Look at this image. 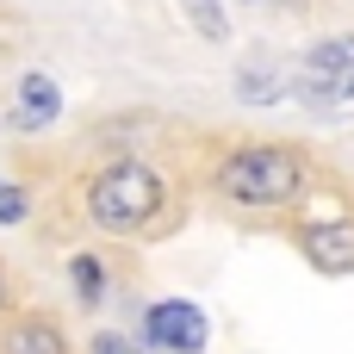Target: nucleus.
<instances>
[{"label": "nucleus", "mask_w": 354, "mask_h": 354, "mask_svg": "<svg viewBox=\"0 0 354 354\" xmlns=\"http://www.w3.org/2000/svg\"><path fill=\"white\" fill-rule=\"evenodd\" d=\"M174 6H180V19L193 25V37H205V44H224V37H230L224 0H174Z\"/></svg>", "instance_id": "nucleus-8"}, {"label": "nucleus", "mask_w": 354, "mask_h": 354, "mask_svg": "<svg viewBox=\"0 0 354 354\" xmlns=\"http://www.w3.org/2000/svg\"><path fill=\"white\" fill-rule=\"evenodd\" d=\"M299 255L317 274H354V218H311V224H299Z\"/></svg>", "instance_id": "nucleus-4"}, {"label": "nucleus", "mask_w": 354, "mask_h": 354, "mask_svg": "<svg viewBox=\"0 0 354 354\" xmlns=\"http://www.w3.org/2000/svg\"><path fill=\"white\" fill-rule=\"evenodd\" d=\"M6 305H12V280H6V268H0V317H6Z\"/></svg>", "instance_id": "nucleus-13"}, {"label": "nucleus", "mask_w": 354, "mask_h": 354, "mask_svg": "<svg viewBox=\"0 0 354 354\" xmlns=\"http://www.w3.org/2000/svg\"><path fill=\"white\" fill-rule=\"evenodd\" d=\"M25 212H31L25 187L19 180H0V224H25Z\"/></svg>", "instance_id": "nucleus-11"}, {"label": "nucleus", "mask_w": 354, "mask_h": 354, "mask_svg": "<svg viewBox=\"0 0 354 354\" xmlns=\"http://www.w3.org/2000/svg\"><path fill=\"white\" fill-rule=\"evenodd\" d=\"M212 187L243 212H274L311 187V156L299 143H236L230 156H218Z\"/></svg>", "instance_id": "nucleus-1"}, {"label": "nucleus", "mask_w": 354, "mask_h": 354, "mask_svg": "<svg viewBox=\"0 0 354 354\" xmlns=\"http://www.w3.org/2000/svg\"><path fill=\"white\" fill-rule=\"evenodd\" d=\"M348 68H354V31H342V37H324V44H311V50H305V75L336 81V75H348Z\"/></svg>", "instance_id": "nucleus-7"}, {"label": "nucleus", "mask_w": 354, "mask_h": 354, "mask_svg": "<svg viewBox=\"0 0 354 354\" xmlns=\"http://www.w3.org/2000/svg\"><path fill=\"white\" fill-rule=\"evenodd\" d=\"M0 354H68V336L44 311H25V317H12L0 330Z\"/></svg>", "instance_id": "nucleus-5"}, {"label": "nucleus", "mask_w": 354, "mask_h": 354, "mask_svg": "<svg viewBox=\"0 0 354 354\" xmlns=\"http://www.w3.org/2000/svg\"><path fill=\"white\" fill-rule=\"evenodd\" d=\"M68 280H75V299L93 311V305H106V268H100V255H75L68 261Z\"/></svg>", "instance_id": "nucleus-9"}, {"label": "nucleus", "mask_w": 354, "mask_h": 354, "mask_svg": "<svg viewBox=\"0 0 354 354\" xmlns=\"http://www.w3.org/2000/svg\"><path fill=\"white\" fill-rule=\"evenodd\" d=\"M56 112H62L56 81H50V75H37V68H25V75H19V131H44Z\"/></svg>", "instance_id": "nucleus-6"}, {"label": "nucleus", "mask_w": 354, "mask_h": 354, "mask_svg": "<svg viewBox=\"0 0 354 354\" xmlns=\"http://www.w3.org/2000/svg\"><path fill=\"white\" fill-rule=\"evenodd\" d=\"M87 354H137V348H131V336H118V330H100V336L87 342Z\"/></svg>", "instance_id": "nucleus-12"}, {"label": "nucleus", "mask_w": 354, "mask_h": 354, "mask_svg": "<svg viewBox=\"0 0 354 354\" xmlns=\"http://www.w3.org/2000/svg\"><path fill=\"white\" fill-rule=\"evenodd\" d=\"M143 342L156 354H205L212 342V324L193 299H156L143 311Z\"/></svg>", "instance_id": "nucleus-3"}, {"label": "nucleus", "mask_w": 354, "mask_h": 354, "mask_svg": "<svg viewBox=\"0 0 354 354\" xmlns=\"http://www.w3.org/2000/svg\"><path fill=\"white\" fill-rule=\"evenodd\" d=\"M292 81L280 75V68H243L236 75V100H255V106H268V100H280Z\"/></svg>", "instance_id": "nucleus-10"}, {"label": "nucleus", "mask_w": 354, "mask_h": 354, "mask_svg": "<svg viewBox=\"0 0 354 354\" xmlns=\"http://www.w3.org/2000/svg\"><path fill=\"white\" fill-rule=\"evenodd\" d=\"M81 205H87V224L93 230H106V236H143L168 212V180L149 162L124 156V162H106V168L87 174Z\"/></svg>", "instance_id": "nucleus-2"}]
</instances>
